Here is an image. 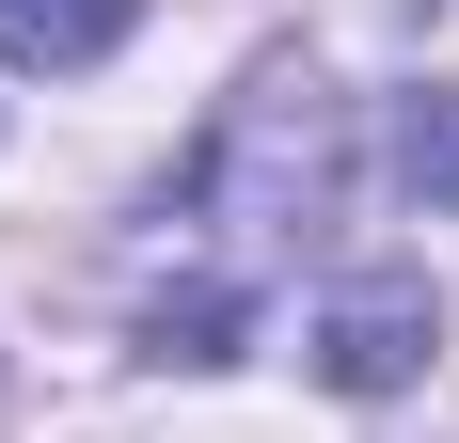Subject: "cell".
I'll return each mask as SVG.
<instances>
[{"instance_id": "1", "label": "cell", "mask_w": 459, "mask_h": 443, "mask_svg": "<svg viewBox=\"0 0 459 443\" xmlns=\"http://www.w3.org/2000/svg\"><path fill=\"white\" fill-rule=\"evenodd\" d=\"M190 206H222L238 238H285V222H317V206H333V95L301 80V64H270V80H254L222 127H206V159H190Z\"/></svg>"}, {"instance_id": "2", "label": "cell", "mask_w": 459, "mask_h": 443, "mask_svg": "<svg viewBox=\"0 0 459 443\" xmlns=\"http://www.w3.org/2000/svg\"><path fill=\"white\" fill-rule=\"evenodd\" d=\"M428 349H444V301H428V269H380V285H349V301L317 317V380H333V396H396Z\"/></svg>"}, {"instance_id": "3", "label": "cell", "mask_w": 459, "mask_h": 443, "mask_svg": "<svg viewBox=\"0 0 459 443\" xmlns=\"http://www.w3.org/2000/svg\"><path fill=\"white\" fill-rule=\"evenodd\" d=\"M143 0H0V64H32V80H80V64H111L127 48Z\"/></svg>"}, {"instance_id": "4", "label": "cell", "mask_w": 459, "mask_h": 443, "mask_svg": "<svg viewBox=\"0 0 459 443\" xmlns=\"http://www.w3.org/2000/svg\"><path fill=\"white\" fill-rule=\"evenodd\" d=\"M238 317H254V285H159V301H143V349L159 364H222Z\"/></svg>"}, {"instance_id": "5", "label": "cell", "mask_w": 459, "mask_h": 443, "mask_svg": "<svg viewBox=\"0 0 459 443\" xmlns=\"http://www.w3.org/2000/svg\"><path fill=\"white\" fill-rule=\"evenodd\" d=\"M396 175H412V206H459V95L396 111Z\"/></svg>"}]
</instances>
